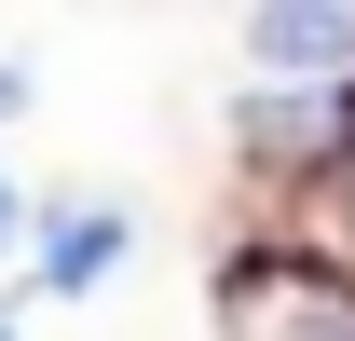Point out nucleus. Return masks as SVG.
Returning a JSON list of instances; mask_svg holds the SVG:
<instances>
[{
  "label": "nucleus",
  "mask_w": 355,
  "mask_h": 341,
  "mask_svg": "<svg viewBox=\"0 0 355 341\" xmlns=\"http://www.w3.org/2000/svg\"><path fill=\"white\" fill-rule=\"evenodd\" d=\"M246 69L273 96H342L355 82V0H260L246 14Z\"/></svg>",
  "instance_id": "1"
},
{
  "label": "nucleus",
  "mask_w": 355,
  "mask_h": 341,
  "mask_svg": "<svg viewBox=\"0 0 355 341\" xmlns=\"http://www.w3.org/2000/svg\"><path fill=\"white\" fill-rule=\"evenodd\" d=\"M232 341H355V287H328V273H287V259H260V273H232Z\"/></svg>",
  "instance_id": "2"
},
{
  "label": "nucleus",
  "mask_w": 355,
  "mask_h": 341,
  "mask_svg": "<svg viewBox=\"0 0 355 341\" xmlns=\"http://www.w3.org/2000/svg\"><path fill=\"white\" fill-rule=\"evenodd\" d=\"M110 259H123V218H110V205H69V218L42 232V287H69V300H83Z\"/></svg>",
  "instance_id": "3"
},
{
  "label": "nucleus",
  "mask_w": 355,
  "mask_h": 341,
  "mask_svg": "<svg viewBox=\"0 0 355 341\" xmlns=\"http://www.w3.org/2000/svg\"><path fill=\"white\" fill-rule=\"evenodd\" d=\"M0 246H14V191H0Z\"/></svg>",
  "instance_id": "4"
},
{
  "label": "nucleus",
  "mask_w": 355,
  "mask_h": 341,
  "mask_svg": "<svg viewBox=\"0 0 355 341\" xmlns=\"http://www.w3.org/2000/svg\"><path fill=\"white\" fill-rule=\"evenodd\" d=\"M14 96H28V82H14V69H0V110H14Z\"/></svg>",
  "instance_id": "5"
},
{
  "label": "nucleus",
  "mask_w": 355,
  "mask_h": 341,
  "mask_svg": "<svg viewBox=\"0 0 355 341\" xmlns=\"http://www.w3.org/2000/svg\"><path fill=\"white\" fill-rule=\"evenodd\" d=\"M342 205H355V150H342Z\"/></svg>",
  "instance_id": "6"
}]
</instances>
